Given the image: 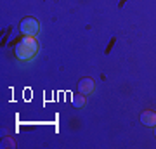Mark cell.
I'll list each match as a JSON object with an SVG mask.
<instances>
[{"instance_id": "6da1fadb", "label": "cell", "mask_w": 156, "mask_h": 149, "mask_svg": "<svg viewBox=\"0 0 156 149\" xmlns=\"http://www.w3.org/2000/svg\"><path fill=\"white\" fill-rule=\"evenodd\" d=\"M14 52H16V57L19 61H31L35 54L38 52V44H37L35 37H26L24 35V38L17 42Z\"/></svg>"}, {"instance_id": "7a4b0ae2", "label": "cell", "mask_w": 156, "mask_h": 149, "mask_svg": "<svg viewBox=\"0 0 156 149\" xmlns=\"http://www.w3.org/2000/svg\"><path fill=\"white\" fill-rule=\"evenodd\" d=\"M19 30H21V33L26 35V37H35V35L40 31V24L35 17L28 16L19 23Z\"/></svg>"}, {"instance_id": "3957f363", "label": "cell", "mask_w": 156, "mask_h": 149, "mask_svg": "<svg viewBox=\"0 0 156 149\" xmlns=\"http://www.w3.org/2000/svg\"><path fill=\"white\" fill-rule=\"evenodd\" d=\"M78 92L83 95H89L94 92V80L92 78H82L78 83Z\"/></svg>"}, {"instance_id": "277c9868", "label": "cell", "mask_w": 156, "mask_h": 149, "mask_svg": "<svg viewBox=\"0 0 156 149\" xmlns=\"http://www.w3.org/2000/svg\"><path fill=\"white\" fill-rule=\"evenodd\" d=\"M140 122L142 125L146 127H156V113L154 111H142V115H140Z\"/></svg>"}, {"instance_id": "5b68a950", "label": "cell", "mask_w": 156, "mask_h": 149, "mask_svg": "<svg viewBox=\"0 0 156 149\" xmlns=\"http://www.w3.org/2000/svg\"><path fill=\"white\" fill-rule=\"evenodd\" d=\"M71 104L75 106V108H83L85 104H87V95L83 94H75L71 97Z\"/></svg>"}, {"instance_id": "8992f818", "label": "cell", "mask_w": 156, "mask_h": 149, "mask_svg": "<svg viewBox=\"0 0 156 149\" xmlns=\"http://www.w3.org/2000/svg\"><path fill=\"white\" fill-rule=\"evenodd\" d=\"M154 135H156V127H154Z\"/></svg>"}]
</instances>
